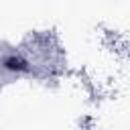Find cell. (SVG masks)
<instances>
[{
  "label": "cell",
  "mask_w": 130,
  "mask_h": 130,
  "mask_svg": "<svg viewBox=\"0 0 130 130\" xmlns=\"http://www.w3.org/2000/svg\"><path fill=\"white\" fill-rule=\"evenodd\" d=\"M6 67H8V69H24L26 63L20 61V59H8V61H6Z\"/></svg>",
  "instance_id": "obj_1"
}]
</instances>
